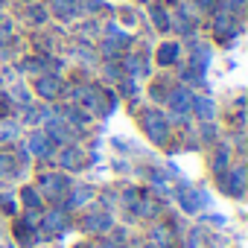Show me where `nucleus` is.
Segmentation results:
<instances>
[{
  "label": "nucleus",
  "instance_id": "6ab92c4d",
  "mask_svg": "<svg viewBox=\"0 0 248 248\" xmlns=\"http://www.w3.org/2000/svg\"><path fill=\"white\" fill-rule=\"evenodd\" d=\"M105 248H108V245H105Z\"/></svg>",
  "mask_w": 248,
  "mask_h": 248
},
{
  "label": "nucleus",
  "instance_id": "423d86ee",
  "mask_svg": "<svg viewBox=\"0 0 248 248\" xmlns=\"http://www.w3.org/2000/svg\"><path fill=\"white\" fill-rule=\"evenodd\" d=\"M79 164H82V152H76V149L62 152V167H64V170H73V167H79Z\"/></svg>",
  "mask_w": 248,
  "mask_h": 248
},
{
  "label": "nucleus",
  "instance_id": "4468645a",
  "mask_svg": "<svg viewBox=\"0 0 248 248\" xmlns=\"http://www.w3.org/2000/svg\"><path fill=\"white\" fill-rule=\"evenodd\" d=\"M24 202H27V207H35L38 204V193L35 190H24Z\"/></svg>",
  "mask_w": 248,
  "mask_h": 248
},
{
  "label": "nucleus",
  "instance_id": "f3484780",
  "mask_svg": "<svg viewBox=\"0 0 248 248\" xmlns=\"http://www.w3.org/2000/svg\"><path fill=\"white\" fill-rule=\"evenodd\" d=\"M79 202H88V190H76V196H73V204H79Z\"/></svg>",
  "mask_w": 248,
  "mask_h": 248
},
{
  "label": "nucleus",
  "instance_id": "f8f14e48",
  "mask_svg": "<svg viewBox=\"0 0 248 248\" xmlns=\"http://www.w3.org/2000/svg\"><path fill=\"white\" fill-rule=\"evenodd\" d=\"M175 53H178V47H175V44H167V47H161V62H164V64H170V62L175 59Z\"/></svg>",
  "mask_w": 248,
  "mask_h": 248
},
{
  "label": "nucleus",
  "instance_id": "ddd939ff",
  "mask_svg": "<svg viewBox=\"0 0 248 248\" xmlns=\"http://www.w3.org/2000/svg\"><path fill=\"white\" fill-rule=\"evenodd\" d=\"M196 111L204 114V117H213V105H210L207 99H196Z\"/></svg>",
  "mask_w": 248,
  "mask_h": 248
},
{
  "label": "nucleus",
  "instance_id": "9d476101",
  "mask_svg": "<svg viewBox=\"0 0 248 248\" xmlns=\"http://www.w3.org/2000/svg\"><path fill=\"white\" fill-rule=\"evenodd\" d=\"M172 105H175V111H187V108H190V96H187L184 91H178V93L172 96Z\"/></svg>",
  "mask_w": 248,
  "mask_h": 248
},
{
  "label": "nucleus",
  "instance_id": "2eb2a0df",
  "mask_svg": "<svg viewBox=\"0 0 248 248\" xmlns=\"http://www.w3.org/2000/svg\"><path fill=\"white\" fill-rule=\"evenodd\" d=\"M0 172H12V155H3V158H0Z\"/></svg>",
  "mask_w": 248,
  "mask_h": 248
},
{
  "label": "nucleus",
  "instance_id": "7ed1b4c3",
  "mask_svg": "<svg viewBox=\"0 0 248 248\" xmlns=\"http://www.w3.org/2000/svg\"><path fill=\"white\" fill-rule=\"evenodd\" d=\"M30 152L38 155V158L50 155V140H47L44 135H32V138H30Z\"/></svg>",
  "mask_w": 248,
  "mask_h": 248
},
{
  "label": "nucleus",
  "instance_id": "20e7f679",
  "mask_svg": "<svg viewBox=\"0 0 248 248\" xmlns=\"http://www.w3.org/2000/svg\"><path fill=\"white\" fill-rule=\"evenodd\" d=\"M105 228H111V219L105 213H96V216L85 219V231H105Z\"/></svg>",
  "mask_w": 248,
  "mask_h": 248
},
{
  "label": "nucleus",
  "instance_id": "39448f33",
  "mask_svg": "<svg viewBox=\"0 0 248 248\" xmlns=\"http://www.w3.org/2000/svg\"><path fill=\"white\" fill-rule=\"evenodd\" d=\"M41 190H53L50 196H59V193L64 190V181H62V175H47V178H41Z\"/></svg>",
  "mask_w": 248,
  "mask_h": 248
},
{
  "label": "nucleus",
  "instance_id": "6e6552de",
  "mask_svg": "<svg viewBox=\"0 0 248 248\" xmlns=\"http://www.w3.org/2000/svg\"><path fill=\"white\" fill-rule=\"evenodd\" d=\"M242 178H245V172H242V170H233V172L228 175V181H231V193H233V196H239V193H242Z\"/></svg>",
  "mask_w": 248,
  "mask_h": 248
},
{
  "label": "nucleus",
  "instance_id": "f257e3e1",
  "mask_svg": "<svg viewBox=\"0 0 248 248\" xmlns=\"http://www.w3.org/2000/svg\"><path fill=\"white\" fill-rule=\"evenodd\" d=\"M146 132L155 143H164L167 140V123L161 114H146Z\"/></svg>",
  "mask_w": 248,
  "mask_h": 248
},
{
  "label": "nucleus",
  "instance_id": "a211bd4d",
  "mask_svg": "<svg viewBox=\"0 0 248 248\" xmlns=\"http://www.w3.org/2000/svg\"><path fill=\"white\" fill-rule=\"evenodd\" d=\"M9 138H15V129L9 126V129H0V140H9Z\"/></svg>",
  "mask_w": 248,
  "mask_h": 248
},
{
  "label": "nucleus",
  "instance_id": "1a4fd4ad",
  "mask_svg": "<svg viewBox=\"0 0 248 248\" xmlns=\"http://www.w3.org/2000/svg\"><path fill=\"white\" fill-rule=\"evenodd\" d=\"M38 91H41L44 96H53V93L59 91V82H56V79H41V82H38Z\"/></svg>",
  "mask_w": 248,
  "mask_h": 248
},
{
  "label": "nucleus",
  "instance_id": "9b49d317",
  "mask_svg": "<svg viewBox=\"0 0 248 248\" xmlns=\"http://www.w3.org/2000/svg\"><path fill=\"white\" fill-rule=\"evenodd\" d=\"M155 239H158V245L167 248V245L172 242V231H170V228H155Z\"/></svg>",
  "mask_w": 248,
  "mask_h": 248
},
{
  "label": "nucleus",
  "instance_id": "dca6fc26",
  "mask_svg": "<svg viewBox=\"0 0 248 248\" xmlns=\"http://www.w3.org/2000/svg\"><path fill=\"white\" fill-rule=\"evenodd\" d=\"M225 164H228V152H219V155H216V161H213V170H222Z\"/></svg>",
  "mask_w": 248,
  "mask_h": 248
},
{
  "label": "nucleus",
  "instance_id": "0eeeda50",
  "mask_svg": "<svg viewBox=\"0 0 248 248\" xmlns=\"http://www.w3.org/2000/svg\"><path fill=\"white\" fill-rule=\"evenodd\" d=\"M62 228H64V216H62V213H50V216H44V231L56 233V231H62Z\"/></svg>",
  "mask_w": 248,
  "mask_h": 248
},
{
  "label": "nucleus",
  "instance_id": "f03ea898",
  "mask_svg": "<svg viewBox=\"0 0 248 248\" xmlns=\"http://www.w3.org/2000/svg\"><path fill=\"white\" fill-rule=\"evenodd\" d=\"M181 204H184V210L193 213V210H199V207L204 204V196H202L199 190H184V193H181Z\"/></svg>",
  "mask_w": 248,
  "mask_h": 248
}]
</instances>
